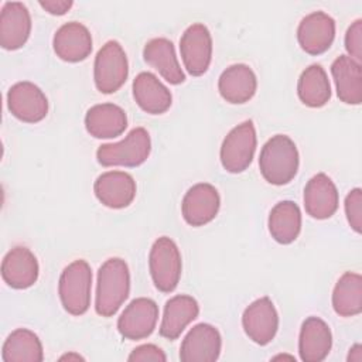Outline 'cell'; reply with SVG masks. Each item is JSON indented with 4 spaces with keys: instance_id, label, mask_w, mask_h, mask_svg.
Masks as SVG:
<instances>
[{
    "instance_id": "30",
    "label": "cell",
    "mask_w": 362,
    "mask_h": 362,
    "mask_svg": "<svg viewBox=\"0 0 362 362\" xmlns=\"http://www.w3.org/2000/svg\"><path fill=\"white\" fill-rule=\"evenodd\" d=\"M334 311L341 317H354L362 311V276L345 272L332 291Z\"/></svg>"
},
{
    "instance_id": "9",
    "label": "cell",
    "mask_w": 362,
    "mask_h": 362,
    "mask_svg": "<svg viewBox=\"0 0 362 362\" xmlns=\"http://www.w3.org/2000/svg\"><path fill=\"white\" fill-rule=\"evenodd\" d=\"M158 321V305L154 300L139 297L130 301L117 320L120 335L130 341L147 338Z\"/></svg>"
},
{
    "instance_id": "22",
    "label": "cell",
    "mask_w": 362,
    "mask_h": 362,
    "mask_svg": "<svg viewBox=\"0 0 362 362\" xmlns=\"http://www.w3.org/2000/svg\"><path fill=\"white\" fill-rule=\"evenodd\" d=\"M199 305L197 300L187 294H178L171 297L164 307L160 335L174 341L181 332L198 317Z\"/></svg>"
},
{
    "instance_id": "20",
    "label": "cell",
    "mask_w": 362,
    "mask_h": 362,
    "mask_svg": "<svg viewBox=\"0 0 362 362\" xmlns=\"http://www.w3.org/2000/svg\"><path fill=\"white\" fill-rule=\"evenodd\" d=\"M256 89V75L246 64H235L228 66L218 79V90L221 96L233 105L249 102L255 96Z\"/></svg>"
},
{
    "instance_id": "15",
    "label": "cell",
    "mask_w": 362,
    "mask_h": 362,
    "mask_svg": "<svg viewBox=\"0 0 362 362\" xmlns=\"http://www.w3.org/2000/svg\"><path fill=\"white\" fill-rule=\"evenodd\" d=\"M136 189L134 178L124 171L103 173L93 184L96 198L112 209L129 206L136 197Z\"/></svg>"
},
{
    "instance_id": "3",
    "label": "cell",
    "mask_w": 362,
    "mask_h": 362,
    "mask_svg": "<svg viewBox=\"0 0 362 362\" xmlns=\"http://www.w3.org/2000/svg\"><path fill=\"white\" fill-rule=\"evenodd\" d=\"M92 270L86 260L69 263L59 276L58 294L62 307L72 315H82L90 305Z\"/></svg>"
},
{
    "instance_id": "32",
    "label": "cell",
    "mask_w": 362,
    "mask_h": 362,
    "mask_svg": "<svg viewBox=\"0 0 362 362\" xmlns=\"http://www.w3.org/2000/svg\"><path fill=\"white\" fill-rule=\"evenodd\" d=\"M345 49L348 57L356 62H362V20H355L345 34Z\"/></svg>"
},
{
    "instance_id": "5",
    "label": "cell",
    "mask_w": 362,
    "mask_h": 362,
    "mask_svg": "<svg viewBox=\"0 0 362 362\" xmlns=\"http://www.w3.org/2000/svg\"><path fill=\"white\" fill-rule=\"evenodd\" d=\"M148 269L153 283L161 293H171L181 277V253L175 242L167 236L158 238L148 255Z\"/></svg>"
},
{
    "instance_id": "11",
    "label": "cell",
    "mask_w": 362,
    "mask_h": 362,
    "mask_svg": "<svg viewBox=\"0 0 362 362\" xmlns=\"http://www.w3.org/2000/svg\"><path fill=\"white\" fill-rule=\"evenodd\" d=\"M219 206L221 197L218 189L208 182H199L185 192L181 202V212L188 225L204 226L215 219Z\"/></svg>"
},
{
    "instance_id": "2",
    "label": "cell",
    "mask_w": 362,
    "mask_h": 362,
    "mask_svg": "<svg viewBox=\"0 0 362 362\" xmlns=\"http://www.w3.org/2000/svg\"><path fill=\"white\" fill-rule=\"evenodd\" d=\"M300 164L298 150L286 134H276L262 147L259 168L263 178L273 185L288 184L297 174Z\"/></svg>"
},
{
    "instance_id": "7",
    "label": "cell",
    "mask_w": 362,
    "mask_h": 362,
    "mask_svg": "<svg viewBox=\"0 0 362 362\" xmlns=\"http://www.w3.org/2000/svg\"><path fill=\"white\" fill-rule=\"evenodd\" d=\"M257 144L256 129L252 120H245L233 127L222 141L221 163L232 174L245 171L255 156Z\"/></svg>"
},
{
    "instance_id": "14",
    "label": "cell",
    "mask_w": 362,
    "mask_h": 362,
    "mask_svg": "<svg viewBox=\"0 0 362 362\" xmlns=\"http://www.w3.org/2000/svg\"><path fill=\"white\" fill-rule=\"evenodd\" d=\"M334 38L335 21L324 11L310 13L298 24V44L310 55L324 54L332 45Z\"/></svg>"
},
{
    "instance_id": "36",
    "label": "cell",
    "mask_w": 362,
    "mask_h": 362,
    "mask_svg": "<svg viewBox=\"0 0 362 362\" xmlns=\"http://www.w3.org/2000/svg\"><path fill=\"white\" fill-rule=\"evenodd\" d=\"M61 361H83V358L81 356V355H78V354H66V355H64V356H61L59 358Z\"/></svg>"
},
{
    "instance_id": "19",
    "label": "cell",
    "mask_w": 362,
    "mask_h": 362,
    "mask_svg": "<svg viewBox=\"0 0 362 362\" xmlns=\"http://www.w3.org/2000/svg\"><path fill=\"white\" fill-rule=\"evenodd\" d=\"M338 191L332 180L318 173L308 180L304 188V208L305 212L315 219H328L338 209Z\"/></svg>"
},
{
    "instance_id": "6",
    "label": "cell",
    "mask_w": 362,
    "mask_h": 362,
    "mask_svg": "<svg viewBox=\"0 0 362 362\" xmlns=\"http://www.w3.org/2000/svg\"><path fill=\"white\" fill-rule=\"evenodd\" d=\"M129 75V62L122 45L110 40L98 51L93 64V79L99 92L113 93L119 90Z\"/></svg>"
},
{
    "instance_id": "27",
    "label": "cell",
    "mask_w": 362,
    "mask_h": 362,
    "mask_svg": "<svg viewBox=\"0 0 362 362\" xmlns=\"http://www.w3.org/2000/svg\"><path fill=\"white\" fill-rule=\"evenodd\" d=\"M301 230V211L293 201H280L276 204L269 215V232L272 238L288 245L294 242Z\"/></svg>"
},
{
    "instance_id": "34",
    "label": "cell",
    "mask_w": 362,
    "mask_h": 362,
    "mask_svg": "<svg viewBox=\"0 0 362 362\" xmlns=\"http://www.w3.org/2000/svg\"><path fill=\"white\" fill-rule=\"evenodd\" d=\"M40 6L52 16H64L74 6L72 0H41Z\"/></svg>"
},
{
    "instance_id": "1",
    "label": "cell",
    "mask_w": 362,
    "mask_h": 362,
    "mask_svg": "<svg viewBox=\"0 0 362 362\" xmlns=\"http://www.w3.org/2000/svg\"><path fill=\"white\" fill-rule=\"evenodd\" d=\"M130 293V272L120 257L107 259L98 272L95 310L102 317L117 313Z\"/></svg>"
},
{
    "instance_id": "25",
    "label": "cell",
    "mask_w": 362,
    "mask_h": 362,
    "mask_svg": "<svg viewBox=\"0 0 362 362\" xmlns=\"http://www.w3.org/2000/svg\"><path fill=\"white\" fill-rule=\"evenodd\" d=\"M144 61L154 68L167 82L180 85L185 81V75L178 64L174 45L167 38H153L143 49Z\"/></svg>"
},
{
    "instance_id": "12",
    "label": "cell",
    "mask_w": 362,
    "mask_h": 362,
    "mask_svg": "<svg viewBox=\"0 0 362 362\" xmlns=\"http://www.w3.org/2000/svg\"><path fill=\"white\" fill-rule=\"evenodd\" d=\"M222 338L211 324H197L184 337L180 348L182 362H215L219 358Z\"/></svg>"
},
{
    "instance_id": "17",
    "label": "cell",
    "mask_w": 362,
    "mask_h": 362,
    "mask_svg": "<svg viewBox=\"0 0 362 362\" xmlns=\"http://www.w3.org/2000/svg\"><path fill=\"white\" fill-rule=\"evenodd\" d=\"M38 260L25 246H14L1 262V277L11 288L31 287L38 279Z\"/></svg>"
},
{
    "instance_id": "33",
    "label": "cell",
    "mask_w": 362,
    "mask_h": 362,
    "mask_svg": "<svg viewBox=\"0 0 362 362\" xmlns=\"http://www.w3.org/2000/svg\"><path fill=\"white\" fill-rule=\"evenodd\" d=\"M127 361L130 362H165L167 356L161 348H158L154 344H144L132 351V354L127 356Z\"/></svg>"
},
{
    "instance_id": "31",
    "label": "cell",
    "mask_w": 362,
    "mask_h": 362,
    "mask_svg": "<svg viewBox=\"0 0 362 362\" xmlns=\"http://www.w3.org/2000/svg\"><path fill=\"white\" fill-rule=\"evenodd\" d=\"M345 214L349 226L361 233L362 230V191L361 188H354L348 192L345 198Z\"/></svg>"
},
{
    "instance_id": "26",
    "label": "cell",
    "mask_w": 362,
    "mask_h": 362,
    "mask_svg": "<svg viewBox=\"0 0 362 362\" xmlns=\"http://www.w3.org/2000/svg\"><path fill=\"white\" fill-rule=\"evenodd\" d=\"M331 74L339 100L359 105L362 102V65L348 55H339L331 65Z\"/></svg>"
},
{
    "instance_id": "24",
    "label": "cell",
    "mask_w": 362,
    "mask_h": 362,
    "mask_svg": "<svg viewBox=\"0 0 362 362\" xmlns=\"http://www.w3.org/2000/svg\"><path fill=\"white\" fill-rule=\"evenodd\" d=\"M85 127L95 139H113L126 130L127 116L115 103H99L86 112Z\"/></svg>"
},
{
    "instance_id": "35",
    "label": "cell",
    "mask_w": 362,
    "mask_h": 362,
    "mask_svg": "<svg viewBox=\"0 0 362 362\" xmlns=\"http://www.w3.org/2000/svg\"><path fill=\"white\" fill-rule=\"evenodd\" d=\"M349 362H361L362 361V348L359 344H355L351 349H349V354H348V358H346Z\"/></svg>"
},
{
    "instance_id": "28",
    "label": "cell",
    "mask_w": 362,
    "mask_h": 362,
    "mask_svg": "<svg viewBox=\"0 0 362 362\" xmlns=\"http://www.w3.org/2000/svg\"><path fill=\"white\" fill-rule=\"evenodd\" d=\"M1 359L3 362H41L44 359L42 344L33 331L17 328L3 344Z\"/></svg>"
},
{
    "instance_id": "13",
    "label": "cell",
    "mask_w": 362,
    "mask_h": 362,
    "mask_svg": "<svg viewBox=\"0 0 362 362\" xmlns=\"http://www.w3.org/2000/svg\"><path fill=\"white\" fill-rule=\"evenodd\" d=\"M246 335L257 345H267L279 329V314L269 297H260L249 304L242 315Z\"/></svg>"
},
{
    "instance_id": "8",
    "label": "cell",
    "mask_w": 362,
    "mask_h": 362,
    "mask_svg": "<svg viewBox=\"0 0 362 362\" xmlns=\"http://www.w3.org/2000/svg\"><path fill=\"white\" fill-rule=\"evenodd\" d=\"M180 52L185 69L192 76L204 75L212 59V37L206 25L195 23L180 38Z\"/></svg>"
},
{
    "instance_id": "29",
    "label": "cell",
    "mask_w": 362,
    "mask_h": 362,
    "mask_svg": "<svg viewBox=\"0 0 362 362\" xmlns=\"http://www.w3.org/2000/svg\"><path fill=\"white\" fill-rule=\"evenodd\" d=\"M300 100L308 107H321L331 98V85L324 68L318 64L307 66L297 83Z\"/></svg>"
},
{
    "instance_id": "4",
    "label": "cell",
    "mask_w": 362,
    "mask_h": 362,
    "mask_svg": "<svg viewBox=\"0 0 362 362\" xmlns=\"http://www.w3.org/2000/svg\"><path fill=\"white\" fill-rule=\"evenodd\" d=\"M150 151L148 132L144 127H136L122 141L102 144L96 151V158L105 167H137L148 158Z\"/></svg>"
},
{
    "instance_id": "18",
    "label": "cell",
    "mask_w": 362,
    "mask_h": 362,
    "mask_svg": "<svg viewBox=\"0 0 362 362\" xmlns=\"http://www.w3.org/2000/svg\"><path fill=\"white\" fill-rule=\"evenodd\" d=\"M52 47L57 57L62 61L79 62L92 52V35L82 23L69 21L57 30Z\"/></svg>"
},
{
    "instance_id": "10",
    "label": "cell",
    "mask_w": 362,
    "mask_h": 362,
    "mask_svg": "<svg viewBox=\"0 0 362 362\" xmlns=\"http://www.w3.org/2000/svg\"><path fill=\"white\" fill-rule=\"evenodd\" d=\"M7 107L14 117L25 123L41 122L48 113V99L33 82L14 83L7 92Z\"/></svg>"
},
{
    "instance_id": "16",
    "label": "cell",
    "mask_w": 362,
    "mask_h": 362,
    "mask_svg": "<svg viewBox=\"0 0 362 362\" xmlns=\"http://www.w3.org/2000/svg\"><path fill=\"white\" fill-rule=\"evenodd\" d=\"M31 33V16L20 1L4 3L0 13V45L14 51L21 48Z\"/></svg>"
},
{
    "instance_id": "23",
    "label": "cell",
    "mask_w": 362,
    "mask_h": 362,
    "mask_svg": "<svg viewBox=\"0 0 362 362\" xmlns=\"http://www.w3.org/2000/svg\"><path fill=\"white\" fill-rule=\"evenodd\" d=\"M133 98L136 103L150 115L165 113L173 103L168 88L151 72H140L134 78Z\"/></svg>"
},
{
    "instance_id": "21",
    "label": "cell",
    "mask_w": 362,
    "mask_h": 362,
    "mask_svg": "<svg viewBox=\"0 0 362 362\" xmlns=\"http://www.w3.org/2000/svg\"><path fill=\"white\" fill-rule=\"evenodd\" d=\"M332 346V335L328 324L318 317L304 320L298 337V354L304 362L324 361Z\"/></svg>"
}]
</instances>
